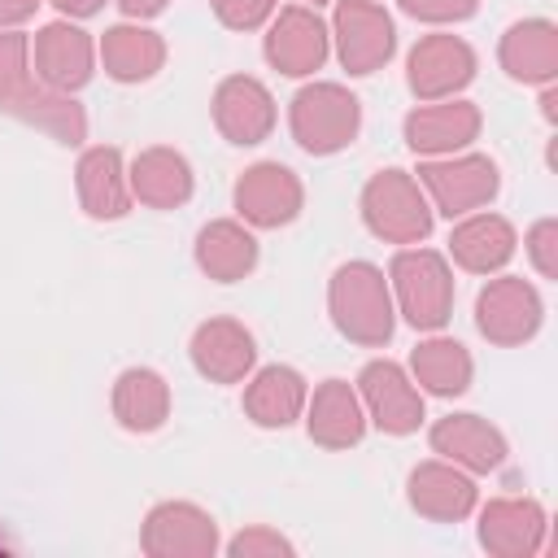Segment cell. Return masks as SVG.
I'll use <instances>...</instances> for the list:
<instances>
[{"instance_id":"cell-1","label":"cell","mask_w":558,"mask_h":558,"mask_svg":"<svg viewBox=\"0 0 558 558\" xmlns=\"http://www.w3.org/2000/svg\"><path fill=\"white\" fill-rule=\"evenodd\" d=\"M31 44L22 31H0V113L52 135L57 144L74 148L87 140V113L70 92H52L39 78H31L26 61Z\"/></svg>"},{"instance_id":"cell-2","label":"cell","mask_w":558,"mask_h":558,"mask_svg":"<svg viewBox=\"0 0 558 558\" xmlns=\"http://www.w3.org/2000/svg\"><path fill=\"white\" fill-rule=\"evenodd\" d=\"M327 310L344 340L379 349L392 340V288L375 262H344L327 283Z\"/></svg>"},{"instance_id":"cell-3","label":"cell","mask_w":558,"mask_h":558,"mask_svg":"<svg viewBox=\"0 0 558 558\" xmlns=\"http://www.w3.org/2000/svg\"><path fill=\"white\" fill-rule=\"evenodd\" d=\"M288 126H292V140L310 157H331V153H340L357 140L362 100L340 83H310L292 96Z\"/></svg>"},{"instance_id":"cell-4","label":"cell","mask_w":558,"mask_h":558,"mask_svg":"<svg viewBox=\"0 0 558 558\" xmlns=\"http://www.w3.org/2000/svg\"><path fill=\"white\" fill-rule=\"evenodd\" d=\"M362 222L375 240L388 244H418L432 235V205L414 174L379 170L362 187Z\"/></svg>"},{"instance_id":"cell-5","label":"cell","mask_w":558,"mask_h":558,"mask_svg":"<svg viewBox=\"0 0 558 558\" xmlns=\"http://www.w3.org/2000/svg\"><path fill=\"white\" fill-rule=\"evenodd\" d=\"M397 305L414 331H440L453 314V275L449 262L432 248H401L388 266Z\"/></svg>"},{"instance_id":"cell-6","label":"cell","mask_w":558,"mask_h":558,"mask_svg":"<svg viewBox=\"0 0 558 558\" xmlns=\"http://www.w3.org/2000/svg\"><path fill=\"white\" fill-rule=\"evenodd\" d=\"M541 323H545V301L519 275L488 279L475 296V327L488 344H501V349L527 344L541 331Z\"/></svg>"},{"instance_id":"cell-7","label":"cell","mask_w":558,"mask_h":558,"mask_svg":"<svg viewBox=\"0 0 558 558\" xmlns=\"http://www.w3.org/2000/svg\"><path fill=\"white\" fill-rule=\"evenodd\" d=\"M418 187H427L432 205L445 218H462V214L484 209L497 196L501 174H497L493 157L462 153V157H445V161H423L418 166Z\"/></svg>"},{"instance_id":"cell-8","label":"cell","mask_w":558,"mask_h":558,"mask_svg":"<svg viewBox=\"0 0 558 558\" xmlns=\"http://www.w3.org/2000/svg\"><path fill=\"white\" fill-rule=\"evenodd\" d=\"M331 35L349 74H375L397 52V26L375 0H336Z\"/></svg>"},{"instance_id":"cell-9","label":"cell","mask_w":558,"mask_h":558,"mask_svg":"<svg viewBox=\"0 0 558 558\" xmlns=\"http://www.w3.org/2000/svg\"><path fill=\"white\" fill-rule=\"evenodd\" d=\"M231 201H235V214H240L248 227L275 231V227H288V222L301 214L305 187H301L296 170H288L283 161H257V166H248V170L235 179Z\"/></svg>"},{"instance_id":"cell-10","label":"cell","mask_w":558,"mask_h":558,"mask_svg":"<svg viewBox=\"0 0 558 558\" xmlns=\"http://www.w3.org/2000/svg\"><path fill=\"white\" fill-rule=\"evenodd\" d=\"M140 549L148 558H214L218 523L209 510H201L192 501H157L144 519Z\"/></svg>"},{"instance_id":"cell-11","label":"cell","mask_w":558,"mask_h":558,"mask_svg":"<svg viewBox=\"0 0 558 558\" xmlns=\"http://www.w3.org/2000/svg\"><path fill=\"white\" fill-rule=\"evenodd\" d=\"M357 397H362V410L366 418L384 432V436H410L418 432L423 423V392L410 384V375L388 362V357H375L362 366L357 375Z\"/></svg>"},{"instance_id":"cell-12","label":"cell","mask_w":558,"mask_h":558,"mask_svg":"<svg viewBox=\"0 0 558 558\" xmlns=\"http://www.w3.org/2000/svg\"><path fill=\"white\" fill-rule=\"evenodd\" d=\"M475 78V52L462 35H423L410 48L405 83L418 100H445Z\"/></svg>"},{"instance_id":"cell-13","label":"cell","mask_w":558,"mask_h":558,"mask_svg":"<svg viewBox=\"0 0 558 558\" xmlns=\"http://www.w3.org/2000/svg\"><path fill=\"white\" fill-rule=\"evenodd\" d=\"M214 126L227 144L253 148L275 131V96L253 74H227L214 87Z\"/></svg>"},{"instance_id":"cell-14","label":"cell","mask_w":558,"mask_h":558,"mask_svg":"<svg viewBox=\"0 0 558 558\" xmlns=\"http://www.w3.org/2000/svg\"><path fill=\"white\" fill-rule=\"evenodd\" d=\"M545 506L536 497H493L480 510V545L493 558H532L545 549Z\"/></svg>"},{"instance_id":"cell-15","label":"cell","mask_w":558,"mask_h":558,"mask_svg":"<svg viewBox=\"0 0 558 558\" xmlns=\"http://www.w3.org/2000/svg\"><path fill=\"white\" fill-rule=\"evenodd\" d=\"M266 61L288 74V78H305L314 74L323 61H327V48H331V35L323 26V17L310 9V4H292L283 9L270 31H266Z\"/></svg>"},{"instance_id":"cell-16","label":"cell","mask_w":558,"mask_h":558,"mask_svg":"<svg viewBox=\"0 0 558 558\" xmlns=\"http://www.w3.org/2000/svg\"><path fill=\"white\" fill-rule=\"evenodd\" d=\"M427 440L445 462H453L471 475H488V471L506 466V453H510L501 427H493L480 414H445L432 423Z\"/></svg>"},{"instance_id":"cell-17","label":"cell","mask_w":558,"mask_h":558,"mask_svg":"<svg viewBox=\"0 0 558 558\" xmlns=\"http://www.w3.org/2000/svg\"><path fill=\"white\" fill-rule=\"evenodd\" d=\"M405 497L414 506V514L432 519V523H462L475 501H480V488L471 480V471L436 458V462H418L405 480Z\"/></svg>"},{"instance_id":"cell-18","label":"cell","mask_w":558,"mask_h":558,"mask_svg":"<svg viewBox=\"0 0 558 558\" xmlns=\"http://www.w3.org/2000/svg\"><path fill=\"white\" fill-rule=\"evenodd\" d=\"M187 353H192V366L209 384H240L257 366V340L235 318H205L192 331Z\"/></svg>"},{"instance_id":"cell-19","label":"cell","mask_w":558,"mask_h":558,"mask_svg":"<svg viewBox=\"0 0 558 558\" xmlns=\"http://www.w3.org/2000/svg\"><path fill=\"white\" fill-rule=\"evenodd\" d=\"M74 187H78L83 214L96 218V222H118V218L131 214V183H126L122 153L113 144H96L78 157Z\"/></svg>"},{"instance_id":"cell-20","label":"cell","mask_w":558,"mask_h":558,"mask_svg":"<svg viewBox=\"0 0 558 558\" xmlns=\"http://www.w3.org/2000/svg\"><path fill=\"white\" fill-rule=\"evenodd\" d=\"M92 35L70 22H48L35 35V78L52 92H74L92 78Z\"/></svg>"},{"instance_id":"cell-21","label":"cell","mask_w":558,"mask_h":558,"mask_svg":"<svg viewBox=\"0 0 558 558\" xmlns=\"http://www.w3.org/2000/svg\"><path fill=\"white\" fill-rule=\"evenodd\" d=\"M405 144L423 157H453L480 135V109L471 100H445V105H418L401 122Z\"/></svg>"},{"instance_id":"cell-22","label":"cell","mask_w":558,"mask_h":558,"mask_svg":"<svg viewBox=\"0 0 558 558\" xmlns=\"http://www.w3.org/2000/svg\"><path fill=\"white\" fill-rule=\"evenodd\" d=\"M305 432L323 449H353L366 436V410L353 384L323 379L314 397H305Z\"/></svg>"},{"instance_id":"cell-23","label":"cell","mask_w":558,"mask_h":558,"mask_svg":"<svg viewBox=\"0 0 558 558\" xmlns=\"http://www.w3.org/2000/svg\"><path fill=\"white\" fill-rule=\"evenodd\" d=\"M501 70L514 83H554L558 74V26L545 17H523L514 26H506L501 48H497Z\"/></svg>"},{"instance_id":"cell-24","label":"cell","mask_w":558,"mask_h":558,"mask_svg":"<svg viewBox=\"0 0 558 558\" xmlns=\"http://www.w3.org/2000/svg\"><path fill=\"white\" fill-rule=\"evenodd\" d=\"M126 183H131V196L144 201L148 209H179L192 201V166L179 148H144L131 170H126Z\"/></svg>"},{"instance_id":"cell-25","label":"cell","mask_w":558,"mask_h":558,"mask_svg":"<svg viewBox=\"0 0 558 558\" xmlns=\"http://www.w3.org/2000/svg\"><path fill=\"white\" fill-rule=\"evenodd\" d=\"M113 418L135 432V436H148L157 432L166 418H170V384L161 379V371L153 366H126L118 379H113Z\"/></svg>"},{"instance_id":"cell-26","label":"cell","mask_w":558,"mask_h":558,"mask_svg":"<svg viewBox=\"0 0 558 558\" xmlns=\"http://www.w3.org/2000/svg\"><path fill=\"white\" fill-rule=\"evenodd\" d=\"M305 375L296 366H262L244 388V414L257 427H292L305 414Z\"/></svg>"},{"instance_id":"cell-27","label":"cell","mask_w":558,"mask_h":558,"mask_svg":"<svg viewBox=\"0 0 558 558\" xmlns=\"http://www.w3.org/2000/svg\"><path fill=\"white\" fill-rule=\"evenodd\" d=\"M196 266L214 283H240L257 266V240L235 218H214L196 231Z\"/></svg>"},{"instance_id":"cell-28","label":"cell","mask_w":558,"mask_h":558,"mask_svg":"<svg viewBox=\"0 0 558 558\" xmlns=\"http://www.w3.org/2000/svg\"><path fill=\"white\" fill-rule=\"evenodd\" d=\"M449 253L471 275H493L514 257V227L501 214H471L453 227Z\"/></svg>"},{"instance_id":"cell-29","label":"cell","mask_w":558,"mask_h":558,"mask_svg":"<svg viewBox=\"0 0 558 558\" xmlns=\"http://www.w3.org/2000/svg\"><path fill=\"white\" fill-rule=\"evenodd\" d=\"M100 61H105V74L109 78H118V83H144V78H153L166 65V44L148 26L118 22V26H109L100 35Z\"/></svg>"},{"instance_id":"cell-30","label":"cell","mask_w":558,"mask_h":558,"mask_svg":"<svg viewBox=\"0 0 558 558\" xmlns=\"http://www.w3.org/2000/svg\"><path fill=\"white\" fill-rule=\"evenodd\" d=\"M410 371H414V379H418L427 392H436V397H462V392L471 388V375H475L466 344H458V340H449V336H432V340L414 344Z\"/></svg>"},{"instance_id":"cell-31","label":"cell","mask_w":558,"mask_h":558,"mask_svg":"<svg viewBox=\"0 0 558 558\" xmlns=\"http://www.w3.org/2000/svg\"><path fill=\"white\" fill-rule=\"evenodd\" d=\"M227 554H231V558H292L296 545H292L288 536H279L275 527L253 523V527H244V532H235V536L227 541Z\"/></svg>"},{"instance_id":"cell-32","label":"cell","mask_w":558,"mask_h":558,"mask_svg":"<svg viewBox=\"0 0 558 558\" xmlns=\"http://www.w3.org/2000/svg\"><path fill=\"white\" fill-rule=\"evenodd\" d=\"M523 248H527V257H532V266H536L541 279H558V222L554 218L532 222Z\"/></svg>"},{"instance_id":"cell-33","label":"cell","mask_w":558,"mask_h":558,"mask_svg":"<svg viewBox=\"0 0 558 558\" xmlns=\"http://www.w3.org/2000/svg\"><path fill=\"white\" fill-rule=\"evenodd\" d=\"M209 9L227 31H257L275 13V0H209Z\"/></svg>"},{"instance_id":"cell-34","label":"cell","mask_w":558,"mask_h":558,"mask_svg":"<svg viewBox=\"0 0 558 558\" xmlns=\"http://www.w3.org/2000/svg\"><path fill=\"white\" fill-rule=\"evenodd\" d=\"M401 9L414 22H466L480 0H401Z\"/></svg>"},{"instance_id":"cell-35","label":"cell","mask_w":558,"mask_h":558,"mask_svg":"<svg viewBox=\"0 0 558 558\" xmlns=\"http://www.w3.org/2000/svg\"><path fill=\"white\" fill-rule=\"evenodd\" d=\"M39 9V0H0V31H13L17 22H26Z\"/></svg>"},{"instance_id":"cell-36","label":"cell","mask_w":558,"mask_h":558,"mask_svg":"<svg viewBox=\"0 0 558 558\" xmlns=\"http://www.w3.org/2000/svg\"><path fill=\"white\" fill-rule=\"evenodd\" d=\"M118 9H122L126 17H135V22H144V17L166 13V9H170V0H118Z\"/></svg>"},{"instance_id":"cell-37","label":"cell","mask_w":558,"mask_h":558,"mask_svg":"<svg viewBox=\"0 0 558 558\" xmlns=\"http://www.w3.org/2000/svg\"><path fill=\"white\" fill-rule=\"evenodd\" d=\"M65 17H92V13H100L105 9V0H52Z\"/></svg>"},{"instance_id":"cell-38","label":"cell","mask_w":558,"mask_h":558,"mask_svg":"<svg viewBox=\"0 0 558 558\" xmlns=\"http://www.w3.org/2000/svg\"><path fill=\"white\" fill-rule=\"evenodd\" d=\"M554 100H558V96H554V87L545 83V96H541V113H545V122H554Z\"/></svg>"},{"instance_id":"cell-39","label":"cell","mask_w":558,"mask_h":558,"mask_svg":"<svg viewBox=\"0 0 558 558\" xmlns=\"http://www.w3.org/2000/svg\"><path fill=\"white\" fill-rule=\"evenodd\" d=\"M305 4H323V0H305Z\"/></svg>"},{"instance_id":"cell-40","label":"cell","mask_w":558,"mask_h":558,"mask_svg":"<svg viewBox=\"0 0 558 558\" xmlns=\"http://www.w3.org/2000/svg\"><path fill=\"white\" fill-rule=\"evenodd\" d=\"M0 554H4V541H0Z\"/></svg>"}]
</instances>
